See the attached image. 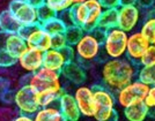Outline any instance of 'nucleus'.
Masks as SVG:
<instances>
[{"mask_svg": "<svg viewBox=\"0 0 155 121\" xmlns=\"http://www.w3.org/2000/svg\"><path fill=\"white\" fill-rule=\"evenodd\" d=\"M137 67L127 58L109 59L102 66L101 76L104 87L110 91H118L134 81Z\"/></svg>", "mask_w": 155, "mask_h": 121, "instance_id": "nucleus-1", "label": "nucleus"}, {"mask_svg": "<svg viewBox=\"0 0 155 121\" xmlns=\"http://www.w3.org/2000/svg\"><path fill=\"white\" fill-rule=\"evenodd\" d=\"M75 24L81 27L84 32H91L97 28L100 16L103 12V7L100 0H86L81 4L72 7Z\"/></svg>", "mask_w": 155, "mask_h": 121, "instance_id": "nucleus-2", "label": "nucleus"}, {"mask_svg": "<svg viewBox=\"0 0 155 121\" xmlns=\"http://www.w3.org/2000/svg\"><path fill=\"white\" fill-rule=\"evenodd\" d=\"M61 74L59 72L48 69L45 67H42L34 74H28L21 80L22 85H30L37 92L43 91H63L61 83H60Z\"/></svg>", "mask_w": 155, "mask_h": 121, "instance_id": "nucleus-3", "label": "nucleus"}, {"mask_svg": "<svg viewBox=\"0 0 155 121\" xmlns=\"http://www.w3.org/2000/svg\"><path fill=\"white\" fill-rule=\"evenodd\" d=\"M93 92L95 100V120L109 121L118 115V112L115 108L117 103L116 96L112 94V91L107 89L105 87H94Z\"/></svg>", "mask_w": 155, "mask_h": 121, "instance_id": "nucleus-4", "label": "nucleus"}, {"mask_svg": "<svg viewBox=\"0 0 155 121\" xmlns=\"http://www.w3.org/2000/svg\"><path fill=\"white\" fill-rule=\"evenodd\" d=\"M129 33L118 27L107 31L102 50L109 59H119L126 56Z\"/></svg>", "mask_w": 155, "mask_h": 121, "instance_id": "nucleus-5", "label": "nucleus"}, {"mask_svg": "<svg viewBox=\"0 0 155 121\" xmlns=\"http://www.w3.org/2000/svg\"><path fill=\"white\" fill-rule=\"evenodd\" d=\"M149 88H150L149 85L137 78L117 91L116 100L123 108L133 105L136 103L143 102L148 95Z\"/></svg>", "mask_w": 155, "mask_h": 121, "instance_id": "nucleus-6", "label": "nucleus"}, {"mask_svg": "<svg viewBox=\"0 0 155 121\" xmlns=\"http://www.w3.org/2000/svg\"><path fill=\"white\" fill-rule=\"evenodd\" d=\"M13 102L16 105V107L19 108L21 114L35 115L36 112L41 108L38 104L37 91L28 84L21 85L14 92Z\"/></svg>", "mask_w": 155, "mask_h": 121, "instance_id": "nucleus-7", "label": "nucleus"}, {"mask_svg": "<svg viewBox=\"0 0 155 121\" xmlns=\"http://www.w3.org/2000/svg\"><path fill=\"white\" fill-rule=\"evenodd\" d=\"M74 49L78 59L82 61H91L98 57L102 50V43L91 32H86L74 46Z\"/></svg>", "mask_w": 155, "mask_h": 121, "instance_id": "nucleus-8", "label": "nucleus"}, {"mask_svg": "<svg viewBox=\"0 0 155 121\" xmlns=\"http://www.w3.org/2000/svg\"><path fill=\"white\" fill-rule=\"evenodd\" d=\"M8 9L22 26L38 23L37 9L28 4L26 0H11L8 4Z\"/></svg>", "mask_w": 155, "mask_h": 121, "instance_id": "nucleus-9", "label": "nucleus"}, {"mask_svg": "<svg viewBox=\"0 0 155 121\" xmlns=\"http://www.w3.org/2000/svg\"><path fill=\"white\" fill-rule=\"evenodd\" d=\"M149 43L143 37L140 31L131 32L129 33L127 46H126V58L133 62H139V60L143 56L145 51L149 47Z\"/></svg>", "mask_w": 155, "mask_h": 121, "instance_id": "nucleus-10", "label": "nucleus"}, {"mask_svg": "<svg viewBox=\"0 0 155 121\" xmlns=\"http://www.w3.org/2000/svg\"><path fill=\"white\" fill-rule=\"evenodd\" d=\"M140 21V8L138 6H120L118 8V28L127 33L133 32Z\"/></svg>", "mask_w": 155, "mask_h": 121, "instance_id": "nucleus-11", "label": "nucleus"}, {"mask_svg": "<svg viewBox=\"0 0 155 121\" xmlns=\"http://www.w3.org/2000/svg\"><path fill=\"white\" fill-rule=\"evenodd\" d=\"M74 98L77 100L79 110L81 114L87 118H94L95 114V100H94V92L93 88L87 85L78 87L74 92Z\"/></svg>", "mask_w": 155, "mask_h": 121, "instance_id": "nucleus-12", "label": "nucleus"}, {"mask_svg": "<svg viewBox=\"0 0 155 121\" xmlns=\"http://www.w3.org/2000/svg\"><path fill=\"white\" fill-rule=\"evenodd\" d=\"M43 57H44V52L28 47L18 59L19 60L18 64L21 66L22 69L28 72L29 74H34L43 67Z\"/></svg>", "mask_w": 155, "mask_h": 121, "instance_id": "nucleus-13", "label": "nucleus"}, {"mask_svg": "<svg viewBox=\"0 0 155 121\" xmlns=\"http://www.w3.org/2000/svg\"><path fill=\"white\" fill-rule=\"evenodd\" d=\"M59 110L67 121H79L81 118V112L79 110L74 95L63 92L59 98Z\"/></svg>", "mask_w": 155, "mask_h": 121, "instance_id": "nucleus-14", "label": "nucleus"}, {"mask_svg": "<svg viewBox=\"0 0 155 121\" xmlns=\"http://www.w3.org/2000/svg\"><path fill=\"white\" fill-rule=\"evenodd\" d=\"M28 47L45 52L51 49V36L39 24L26 39Z\"/></svg>", "mask_w": 155, "mask_h": 121, "instance_id": "nucleus-15", "label": "nucleus"}, {"mask_svg": "<svg viewBox=\"0 0 155 121\" xmlns=\"http://www.w3.org/2000/svg\"><path fill=\"white\" fill-rule=\"evenodd\" d=\"M60 74L66 78L70 82L74 83V84H78L79 87L81 84H84V81H86V72L84 70V68L80 66V65L75 62V61H72V62H67V64L64 66V68L61 69Z\"/></svg>", "mask_w": 155, "mask_h": 121, "instance_id": "nucleus-16", "label": "nucleus"}, {"mask_svg": "<svg viewBox=\"0 0 155 121\" xmlns=\"http://www.w3.org/2000/svg\"><path fill=\"white\" fill-rule=\"evenodd\" d=\"M67 64L65 60L63 53L59 50L50 49L48 51L44 52V57H43V67H45L48 69L54 70V72H61L64 68V66Z\"/></svg>", "mask_w": 155, "mask_h": 121, "instance_id": "nucleus-17", "label": "nucleus"}, {"mask_svg": "<svg viewBox=\"0 0 155 121\" xmlns=\"http://www.w3.org/2000/svg\"><path fill=\"white\" fill-rule=\"evenodd\" d=\"M149 111L150 108L143 100L124 108V116L127 121H145L149 115Z\"/></svg>", "mask_w": 155, "mask_h": 121, "instance_id": "nucleus-18", "label": "nucleus"}, {"mask_svg": "<svg viewBox=\"0 0 155 121\" xmlns=\"http://www.w3.org/2000/svg\"><path fill=\"white\" fill-rule=\"evenodd\" d=\"M22 24L14 16L12 12L7 8L0 12V31L7 32L9 35L19 33Z\"/></svg>", "mask_w": 155, "mask_h": 121, "instance_id": "nucleus-19", "label": "nucleus"}, {"mask_svg": "<svg viewBox=\"0 0 155 121\" xmlns=\"http://www.w3.org/2000/svg\"><path fill=\"white\" fill-rule=\"evenodd\" d=\"M27 49H28V44H27L26 39L22 38L19 33H12L8 36L6 45H5V50H7L12 56L19 59Z\"/></svg>", "mask_w": 155, "mask_h": 121, "instance_id": "nucleus-20", "label": "nucleus"}, {"mask_svg": "<svg viewBox=\"0 0 155 121\" xmlns=\"http://www.w3.org/2000/svg\"><path fill=\"white\" fill-rule=\"evenodd\" d=\"M117 26H118V8L104 9L100 16L97 28L102 29L104 31H108L114 28H117Z\"/></svg>", "mask_w": 155, "mask_h": 121, "instance_id": "nucleus-21", "label": "nucleus"}, {"mask_svg": "<svg viewBox=\"0 0 155 121\" xmlns=\"http://www.w3.org/2000/svg\"><path fill=\"white\" fill-rule=\"evenodd\" d=\"M34 121H67L65 119L63 113L59 108L52 107H43L39 108L34 115Z\"/></svg>", "mask_w": 155, "mask_h": 121, "instance_id": "nucleus-22", "label": "nucleus"}, {"mask_svg": "<svg viewBox=\"0 0 155 121\" xmlns=\"http://www.w3.org/2000/svg\"><path fill=\"white\" fill-rule=\"evenodd\" d=\"M140 32L150 44L155 45V12H150L147 19L143 21Z\"/></svg>", "mask_w": 155, "mask_h": 121, "instance_id": "nucleus-23", "label": "nucleus"}, {"mask_svg": "<svg viewBox=\"0 0 155 121\" xmlns=\"http://www.w3.org/2000/svg\"><path fill=\"white\" fill-rule=\"evenodd\" d=\"M41 26L50 36H54V35H59V33H65L66 28H67L66 24L59 19L58 16L50 20V21H48L45 23H43V24H41Z\"/></svg>", "mask_w": 155, "mask_h": 121, "instance_id": "nucleus-24", "label": "nucleus"}, {"mask_svg": "<svg viewBox=\"0 0 155 121\" xmlns=\"http://www.w3.org/2000/svg\"><path fill=\"white\" fill-rule=\"evenodd\" d=\"M64 91H43V92H37V97H38V104L39 107H49L51 106L54 102H58L60 95L63 94Z\"/></svg>", "mask_w": 155, "mask_h": 121, "instance_id": "nucleus-25", "label": "nucleus"}, {"mask_svg": "<svg viewBox=\"0 0 155 121\" xmlns=\"http://www.w3.org/2000/svg\"><path fill=\"white\" fill-rule=\"evenodd\" d=\"M84 33V30L79 26H72L67 27L66 28V31H65V37L67 40V44L72 45V46H75L78 44V42L82 38Z\"/></svg>", "mask_w": 155, "mask_h": 121, "instance_id": "nucleus-26", "label": "nucleus"}, {"mask_svg": "<svg viewBox=\"0 0 155 121\" xmlns=\"http://www.w3.org/2000/svg\"><path fill=\"white\" fill-rule=\"evenodd\" d=\"M138 80L149 87L155 85V66L141 67L138 70Z\"/></svg>", "mask_w": 155, "mask_h": 121, "instance_id": "nucleus-27", "label": "nucleus"}, {"mask_svg": "<svg viewBox=\"0 0 155 121\" xmlns=\"http://www.w3.org/2000/svg\"><path fill=\"white\" fill-rule=\"evenodd\" d=\"M45 5L52 8L57 14H60L74 6L73 0H45Z\"/></svg>", "mask_w": 155, "mask_h": 121, "instance_id": "nucleus-28", "label": "nucleus"}, {"mask_svg": "<svg viewBox=\"0 0 155 121\" xmlns=\"http://www.w3.org/2000/svg\"><path fill=\"white\" fill-rule=\"evenodd\" d=\"M57 16H58V14L45 4L37 8V19H38L39 24H43V23H45V22L54 19Z\"/></svg>", "mask_w": 155, "mask_h": 121, "instance_id": "nucleus-29", "label": "nucleus"}, {"mask_svg": "<svg viewBox=\"0 0 155 121\" xmlns=\"http://www.w3.org/2000/svg\"><path fill=\"white\" fill-rule=\"evenodd\" d=\"M19 62L18 58L12 56L9 52L5 50V49H0V68L6 69V68H11Z\"/></svg>", "mask_w": 155, "mask_h": 121, "instance_id": "nucleus-30", "label": "nucleus"}, {"mask_svg": "<svg viewBox=\"0 0 155 121\" xmlns=\"http://www.w3.org/2000/svg\"><path fill=\"white\" fill-rule=\"evenodd\" d=\"M139 64L141 67L155 66V45H149V47L145 51L143 56L139 60Z\"/></svg>", "mask_w": 155, "mask_h": 121, "instance_id": "nucleus-31", "label": "nucleus"}, {"mask_svg": "<svg viewBox=\"0 0 155 121\" xmlns=\"http://www.w3.org/2000/svg\"><path fill=\"white\" fill-rule=\"evenodd\" d=\"M67 40L65 37L64 33H59V35H54L51 36V49L54 50H63L65 46H67Z\"/></svg>", "mask_w": 155, "mask_h": 121, "instance_id": "nucleus-32", "label": "nucleus"}, {"mask_svg": "<svg viewBox=\"0 0 155 121\" xmlns=\"http://www.w3.org/2000/svg\"><path fill=\"white\" fill-rule=\"evenodd\" d=\"M58 18L64 22L65 24H66V27L77 26V24H75V20H74V15H73L72 8L67 9V11H65V12H63V13L58 14Z\"/></svg>", "mask_w": 155, "mask_h": 121, "instance_id": "nucleus-33", "label": "nucleus"}, {"mask_svg": "<svg viewBox=\"0 0 155 121\" xmlns=\"http://www.w3.org/2000/svg\"><path fill=\"white\" fill-rule=\"evenodd\" d=\"M60 52L63 53L66 62H72V61H75V58H77V52H75V49L74 46L72 45H67L65 46L63 50H60Z\"/></svg>", "mask_w": 155, "mask_h": 121, "instance_id": "nucleus-34", "label": "nucleus"}, {"mask_svg": "<svg viewBox=\"0 0 155 121\" xmlns=\"http://www.w3.org/2000/svg\"><path fill=\"white\" fill-rule=\"evenodd\" d=\"M39 26V23H37V24H29V26H22L21 27V29H20L19 31V35L22 37V38L27 39L28 38V36L37 27Z\"/></svg>", "mask_w": 155, "mask_h": 121, "instance_id": "nucleus-35", "label": "nucleus"}, {"mask_svg": "<svg viewBox=\"0 0 155 121\" xmlns=\"http://www.w3.org/2000/svg\"><path fill=\"white\" fill-rule=\"evenodd\" d=\"M103 9H115L120 7V0H100Z\"/></svg>", "mask_w": 155, "mask_h": 121, "instance_id": "nucleus-36", "label": "nucleus"}, {"mask_svg": "<svg viewBox=\"0 0 155 121\" xmlns=\"http://www.w3.org/2000/svg\"><path fill=\"white\" fill-rule=\"evenodd\" d=\"M145 103L148 105L149 108H155V85L149 88L148 95L145 99Z\"/></svg>", "mask_w": 155, "mask_h": 121, "instance_id": "nucleus-37", "label": "nucleus"}, {"mask_svg": "<svg viewBox=\"0 0 155 121\" xmlns=\"http://www.w3.org/2000/svg\"><path fill=\"white\" fill-rule=\"evenodd\" d=\"M8 89H9V82L7 81L5 77L0 76V98L1 99L8 92Z\"/></svg>", "mask_w": 155, "mask_h": 121, "instance_id": "nucleus-38", "label": "nucleus"}, {"mask_svg": "<svg viewBox=\"0 0 155 121\" xmlns=\"http://www.w3.org/2000/svg\"><path fill=\"white\" fill-rule=\"evenodd\" d=\"M91 33L96 37L101 43H102V45H103V42L104 39H105V35H107V31H104V30H102V29H100V28H96V29H94L93 31H91Z\"/></svg>", "mask_w": 155, "mask_h": 121, "instance_id": "nucleus-39", "label": "nucleus"}, {"mask_svg": "<svg viewBox=\"0 0 155 121\" xmlns=\"http://www.w3.org/2000/svg\"><path fill=\"white\" fill-rule=\"evenodd\" d=\"M153 4H154V0H138L137 6L141 8H149L153 6Z\"/></svg>", "mask_w": 155, "mask_h": 121, "instance_id": "nucleus-40", "label": "nucleus"}, {"mask_svg": "<svg viewBox=\"0 0 155 121\" xmlns=\"http://www.w3.org/2000/svg\"><path fill=\"white\" fill-rule=\"evenodd\" d=\"M8 36H9V33L4 32V31H0V49H5V45H6Z\"/></svg>", "mask_w": 155, "mask_h": 121, "instance_id": "nucleus-41", "label": "nucleus"}, {"mask_svg": "<svg viewBox=\"0 0 155 121\" xmlns=\"http://www.w3.org/2000/svg\"><path fill=\"white\" fill-rule=\"evenodd\" d=\"M28 4H30L32 7H35L36 9L38 8V7L43 6L44 4H45V0H26Z\"/></svg>", "mask_w": 155, "mask_h": 121, "instance_id": "nucleus-42", "label": "nucleus"}, {"mask_svg": "<svg viewBox=\"0 0 155 121\" xmlns=\"http://www.w3.org/2000/svg\"><path fill=\"white\" fill-rule=\"evenodd\" d=\"M13 121H34V118H31L30 115L27 114H20L18 116H15Z\"/></svg>", "mask_w": 155, "mask_h": 121, "instance_id": "nucleus-43", "label": "nucleus"}, {"mask_svg": "<svg viewBox=\"0 0 155 121\" xmlns=\"http://www.w3.org/2000/svg\"><path fill=\"white\" fill-rule=\"evenodd\" d=\"M138 0H120V6H137Z\"/></svg>", "mask_w": 155, "mask_h": 121, "instance_id": "nucleus-44", "label": "nucleus"}, {"mask_svg": "<svg viewBox=\"0 0 155 121\" xmlns=\"http://www.w3.org/2000/svg\"><path fill=\"white\" fill-rule=\"evenodd\" d=\"M86 0H73V2H74V5H77V4H81V2H84Z\"/></svg>", "mask_w": 155, "mask_h": 121, "instance_id": "nucleus-45", "label": "nucleus"}]
</instances>
